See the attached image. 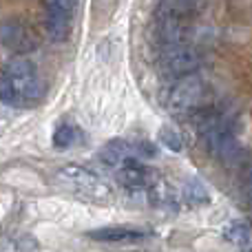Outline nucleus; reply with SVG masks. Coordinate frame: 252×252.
<instances>
[{"instance_id":"nucleus-1","label":"nucleus","mask_w":252,"mask_h":252,"mask_svg":"<svg viewBox=\"0 0 252 252\" xmlns=\"http://www.w3.org/2000/svg\"><path fill=\"white\" fill-rule=\"evenodd\" d=\"M42 97V82L33 62L25 56H16L7 62L0 75V100L9 106H31Z\"/></svg>"},{"instance_id":"nucleus-2","label":"nucleus","mask_w":252,"mask_h":252,"mask_svg":"<svg viewBox=\"0 0 252 252\" xmlns=\"http://www.w3.org/2000/svg\"><path fill=\"white\" fill-rule=\"evenodd\" d=\"M206 118L201 120V135L206 139V146H208L210 155L215 159L223 161L226 166H237L241 161V144L237 139L235 130L230 128V124L226 120H221V115H213L206 111Z\"/></svg>"},{"instance_id":"nucleus-3","label":"nucleus","mask_w":252,"mask_h":252,"mask_svg":"<svg viewBox=\"0 0 252 252\" xmlns=\"http://www.w3.org/2000/svg\"><path fill=\"white\" fill-rule=\"evenodd\" d=\"M206 87L204 80H199L197 75H186L179 78V82L170 89L168 93V111L179 118H190V115L199 113L201 104H204Z\"/></svg>"},{"instance_id":"nucleus-4","label":"nucleus","mask_w":252,"mask_h":252,"mask_svg":"<svg viewBox=\"0 0 252 252\" xmlns=\"http://www.w3.org/2000/svg\"><path fill=\"white\" fill-rule=\"evenodd\" d=\"M58 179L62 184H66V186H71L73 190L91 197V199H106L111 195L109 184L102 177H97L95 173H91L89 168H82V166H75V164L62 166L58 170Z\"/></svg>"},{"instance_id":"nucleus-5","label":"nucleus","mask_w":252,"mask_h":252,"mask_svg":"<svg viewBox=\"0 0 252 252\" xmlns=\"http://www.w3.org/2000/svg\"><path fill=\"white\" fill-rule=\"evenodd\" d=\"M201 66V53L192 49L190 44H173V47H164L161 53V69L170 78H186L192 75Z\"/></svg>"},{"instance_id":"nucleus-6","label":"nucleus","mask_w":252,"mask_h":252,"mask_svg":"<svg viewBox=\"0 0 252 252\" xmlns=\"http://www.w3.org/2000/svg\"><path fill=\"white\" fill-rule=\"evenodd\" d=\"M115 179H118V184L124 186L126 190H144L146 192L148 188L159 179V175H157L153 168L144 166L142 161H137V159L130 157V159H126L124 164L118 168Z\"/></svg>"},{"instance_id":"nucleus-7","label":"nucleus","mask_w":252,"mask_h":252,"mask_svg":"<svg viewBox=\"0 0 252 252\" xmlns=\"http://www.w3.org/2000/svg\"><path fill=\"white\" fill-rule=\"evenodd\" d=\"M35 35L31 33V29L27 25L18 20H2L0 22V47L9 49V51L25 56L27 51L35 49Z\"/></svg>"},{"instance_id":"nucleus-8","label":"nucleus","mask_w":252,"mask_h":252,"mask_svg":"<svg viewBox=\"0 0 252 252\" xmlns=\"http://www.w3.org/2000/svg\"><path fill=\"white\" fill-rule=\"evenodd\" d=\"M87 237L102 241V244H130V241L146 239L148 232L133 226H106V228H97V230L87 232Z\"/></svg>"},{"instance_id":"nucleus-9","label":"nucleus","mask_w":252,"mask_h":252,"mask_svg":"<svg viewBox=\"0 0 252 252\" xmlns=\"http://www.w3.org/2000/svg\"><path fill=\"white\" fill-rule=\"evenodd\" d=\"M146 197L155 208H161V210H177L179 208V195L168 182L164 179H157L151 188L146 190Z\"/></svg>"},{"instance_id":"nucleus-10","label":"nucleus","mask_w":252,"mask_h":252,"mask_svg":"<svg viewBox=\"0 0 252 252\" xmlns=\"http://www.w3.org/2000/svg\"><path fill=\"white\" fill-rule=\"evenodd\" d=\"M130 153H133V146L128 142H124V139H111V142H106L100 148L97 157L109 168H120L126 159H130Z\"/></svg>"},{"instance_id":"nucleus-11","label":"nucleus","mask_w":252,"mask_h":252,"mask_svg":"<svg viewBox=\"0 0 252 252\" xmlns=\"http://www.w3.org/2000/svg\"><path fill=\"white\" fill-rule=\"evenodd\" d=\"M71 22H73V18L64 16V13H53V11L44 13V29H47V35L53 42H64L69 38Z\"/></svg>"},{"instance_id":"nucleus-12","label":"nucleus","mask_w":252,"mask_h":252,"mask_svg":"<svg viewBox=\"0 0 252 252\" xmlns=\"http://www.w3.org/2000/svg\"><path fill=\"white\" fill-rule=\"evenodd\" d=\"M182 195L186 199L188 206H206L210 204V192L206 188V184L197 177H188L184 182V188H182Z\"/></svg>"},{"instance_id":"nucleus-13","label":"nucleus","mask_w":252,"mask_h":252,"mask_svg":"<svg viewBox=\"0 0 252 252\" xmlns=\"http://www.w3.org/2000/svg\"><path fill=\"white\" fill-rule=\"evenodd\" d=\"M78 142H82V130L71 122H62L53 130V146L56 148H71Z\"/></svg>"},{"instance_id":"nucleus-14","label":"nucleus","mask_w":252,"mask_h":252,"mask_svg":"<svg viewBox=\"0 0 252 252\" xmlns=\"http://www.w3.org/2000/svg\"><path fill=\"white\" fill-rule=\"evenodd\" d=\"M223 237H226L230 244L241 246V248H248L250 246V228L246 221H232L226 226L223 230Z\"/></svg>"},{"instance_id":"nucleus-15","label":"nucleus","mask_w":252,"mask_h":252,"mask_svg":"<svg viewBox=\"0 0 252 252\" xmlns=\"http://www.w3.org/2000/svg\"><path fill=\"white\" fill-rule=\"evenodd\" d=\"M157 137H159V142L164 144L168 151H173V153L184 151V137L177 128H173V126H161L159 133H157Z\"/></svg>"},{"instance_id":"nucleus-16","label":"nucleus","mask_w":252,"mask_h":252,"mask_svg":"<svg viewBox=\"0 0 252 252\" xmlns=\"http://www.w3.org/2000/svg\"><path fill=\"white\" fill-rule=\"evenodd\" d=\"M133 151L137 153L139 157H155V155H157V148L153 146L151 142H139V144H135Z\"/></svg>"}]
</instances>
